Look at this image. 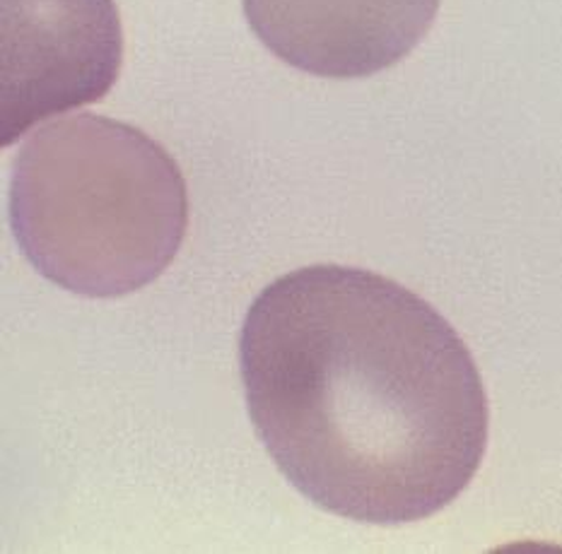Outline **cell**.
Returning <instances> with one entry per match:
<instances>
[{"mask_svg": "<svg viewBox=\"0 0 562 554\" xmlns=\"http://www.w3.org/2000/svg\"><path fill=\"white\" fill-rule=\"evenodd\" d=\"M256 434L324 511L398 525L479 473L487 396L467 342L398 282L310 265L254 299L239 338Z\"/></svg>", "mask_w": 562, "mask_h": 554, "instance_id": "cell-1", "label": "cell"}, {"mask_svg": "<svg viewBox=\"0 0 562 554\" xmlns=\"http://www.w3.org/2000/svg\"><path fill=\"white\" fill-rule=\"evenodd\" d=\"M10 225L34 270L82 297L136 292L175 261L187 183L160 143L97 114L46 123L12 167Z\"/></svg>", "mask_w": 562, "mask_h": 554, "instance_id": "cell-2", "label": "cell"}, {"mask_svg": "<svg viewBox=\"0 0 562 554\" xmlns=\"http://www.w3.org/2000/svg\"><path fill=\"white\" fill-rule=\"evenodd\" d=\"M121 56L114 0H3V147L34 123L100 102Z\"/></svg>", "mask_w": 562, "mask_h": 554, "instance_id": "cell-3", "label": "cell"}, {"mask_svg": "<svg viewBox=\"0 0 562 554\" xmlns=\"http://www.w3.org/2000/svg\"><path fill=\"white\" fill-rule=\"evenodd\" d=\"M254 34L288 66L319 78H370L406 58L439 0H241Z\"/></svg>", "mask_w": 562, "mask_h": 554, "instance_id": "cell-4", "label": "cell"}]
</instances>
